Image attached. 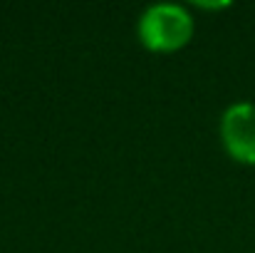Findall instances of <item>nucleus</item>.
Instances as JSON below:
<instances>
[{
	"label": "nucleus",
	"mask_w": 255,
	"mask_h": 253,
	"mask_svg": "<svg viewBox=\"0 0 255 253\" xmlns=\"http://www.w3.org/2000/svg\"><path fill=\"white\" fill-rule=\"evenodd\" d=\"M136 32L151 52H176L193 37V17L176 2H156L141 12Z\"/></svg>",
	"instance_id": "f257e3e1"
},
{
	"label": "nucleus",
	"mask_w": 255,
	"mask_h": 253,
	"mask_svg": "<svg viewBox=\"0 0 255 253\" xmlns=\"http://www.w3.org/2000/svg\"><path fill=\"white\" fill-rule=\"evenodd\" d=\"M221 142L238 164H255V104L236 102L221 117Z\"/></svg>",
	"instance_id": "f03ea898"
},
{
	"label": "nucleus",
	"mask_w": 255,
	"mask_h": 253,
	"mask_svg": "<svg viewBox=\"0 0 255 253\" xmlns=\"http://www.w3.org/2000/svg\"><path fill=\"white\" fill-rule=\"evenodd\" d=\"M193 5L201 7V10H223V7H228L231 2H206V0H196Z\"/></svg>",
	"instance_id": "7ed1b4c3"
}]
</instances>
